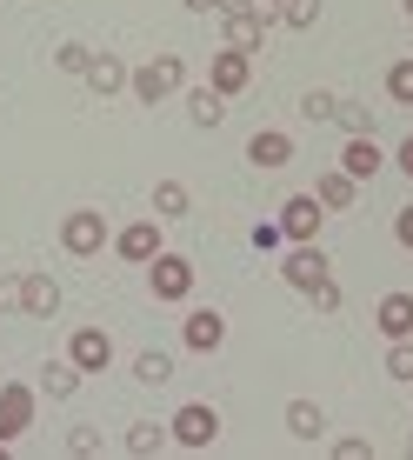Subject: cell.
<instances>
[{
	"label": "cell",
	"instance_id": "d6986e66",
	"mask_svg": "<svg viewBox=\"0 0 413 460\" xmlns=\"http://www.w3.org/2000/svg\"><path fill=\"white\" fill-rule=\"evenodd\" d=\"M87 87L101 93V101H107V93H120V87H127V60H120V54H93V67H87Z\"/></svg>",
	"mask_w": 413,
	"mask_h": 460
},
{
	"label": "cell",
	"instance_id": "5b68a950",
	"mask_svg": "<svg viewBox=\"0 0 413 460\" xmlns=\"http://www.w3.org/2000/svg\"><path fill=\"white\" fill-rule=\"evenodd\" d=\"M147 288H154V300H167V307H173V300H187V294H194V261H180V253H154V261H147Z\"/></svg>",
	"mask_w": 413,
	"mask_h": 460
},
{
	"label": "cell",
	"instance_id": "6da1fadb",
	"mask_svg": "<svg viewBox=\"0 0 413 460\" xmlns=\"http://www.w3.org/2000/svg\"><path fill=\"white\" fill-rule=\"evenodd\" d=\"M180 81H187V60H180V54H154L147 67L127 74V87H134L140 107H161L167 93H180Z\"/></svg>",
	"mask_w": 413,
	"mask_h": 460
},
{
	"label": "cell",
	"instance_id": "74e56055",
	"mask_svg": "<svg viewBox=\"0 0 413 460\" xmlns=\"http://www.w3.org/2000/svg\"><path fill=\"white\" fill-rule=\"evenodd\" d=\"M247 7H253V13H260V21H267V27H274V21H280V0H247Z\"/></svg>",
	"mask_w": 413,
	"mask_h": 460
},
{
	"label": "cell",
	"instance_id": "e575fe53",
	"mask_svg": "<svg viewBox=\"0 0 413 460\" xmlns=\"http://www.w3.org/2000/svg\"><path fill=\"white\" fill-rule=\"evenodd\" d=\"M21 307V274H0V314Z\"/></svg>",
	"mask_w": 413,
	"mask_h": 460
},
{
	"label": "cell",
	"instance_id": "ab89813d",
	"mask_svg": "<svg viewBox=\"0 0 413 460\" xmlns=\"http://www.w3.org/2000/svg\"><path fill=\"white\" fill-rule=\"evenodd\" d=\"M407 460H413V434H407Z\"/></svg>",
	"mask_w": 413,
	"mask_h": 460
},
{
	"label": "cell",
	"instance_id": "4316f807",
	"mask_svg": "<svg viewBox=\"0 0 413 460\" xmlns=\"http://www.w3.org/2000/svg\"><path fill=\"white\" fill-rule=\"evenodd\" d=\"M313 21H321V0H280V27H294V34H307Z\"/></svg>",
	"mask_w": 413,
	"mask_h": 460
},
{
	"label": "cell",
	"instance_id": "44dd1931",
	"mask_svg": "<svg viewBox=\"0 0 413 460\" xmlns=\"http://www.w3.org/2000/svg\"><path fill=\"white\" fill-rule=\"evenodd\" d=\"M187 114H194V127H220L227 120V93L220 87H194L187 93Z\"/></svg>",
	"mask_w": 413,
	"mask_h": 460
},
{
	"label": "cell",
	"instance_id": "603a6c76",
	"mask_svg": "<svg viewBox=\"0 0 413 460\" xmlns=\"http://www.w3.org/2000/svg\"><path fill=\"white\" fill-rule=\"evenodd\" d=\"M134 380H140V387H167V380H173V360L161 354V347H147V354H134Z\"/></svg>",
	"mask_w": 413,
	"mask_h": 460
},
{
	"label": "cell",
	"instance_id": "b9f144b4",
	"mask_svg": "<svg viewBox=\"0 0 413 460\" xmlns=\"http://www.w3.org/2000/svg\"><path fill=\"white\" fill-rule=\"evenodd\" d=\"M407 387H413V380H407Z\"/></svg>",
	"mask_w": 413,
	"mask_h": 460
},
{
	"label": "cell",
	"instance_id": "7c38bea8",
	"mask_svg": "<svg viewBox=\"0 0 413 460\" xmlns=\"http://www.w3.org/2000/svg\"><path fill=\"white\" fill-rule=\"evenodd\" d=\"M247 161H253V167H287V161H294V134H287V127H253Z\"/></svg>",
	"mask_w": 413,
	"mask_h": 460
},
{
	"label": "cell",
	"instance_id": "d4e9b609",
	"mask_svg": "<svg viewBox=\"0 0 413 460\" xmlns=\"http://www.w3.org/2000/svg\"><path fill=\"white\" fill-rule=\"evenodd\" d=\"M333 120H340L347 134H373V107L367 101H333Z\"/></svg>",
	"mask_w": 413,
	"mask_h": 460
},
{
	"label": "cell",
	"instance_id": "30bf717a",
	"mask_svg": "<svg viewBox=\"0 0 413 460\" xmlns=\"http://www.w3.org/2000/svg\"><path fill=\"white\" fill-rule=\"evenodd\" d=\"M180 341L194 347V354H220V347H227V321H220L214 307H194L180 321Z\"/></svg>",
	"mask_w": 413,
	"mask_h": 460
},
{
	"label": "cell",
	"instance_id": "ba28073f",
	"mask_svg": "<svg viewBox=\"0 0 413 460\" xmlns=\"http://www.w3.org/2000/svg\"><path fill=\"white\" fill-rule=\"evenodd\" d=\"M114 247H120V261H134V267H147L154 253H161V220H127V227L114 234Z\"/></svg>",
	"mask_w": 413,
	"mask_h": 460
},
{
	"label": "cell",
	"instance_id": "f1b7e54d",
	"mask_svg": "<svg viewBox=\"0 0 413 460\" xmlns=\"http://www.w3.org/2000/svg\"><path fill=\"white\" fill-rule=\"evenodd\" d=\"M333 101H340V93L307 87V93H300V120H333Z\"/></svg>",
	"mask_w": 413,
	"mask_h": 460
},
{
	"label": "cell",
	"instance_id": "8d00e7d4",
	"mask_svg": "<svg viewBox=\"0 0 413 460\" xmlns=\"http://www.w3.org/2000/svg\"><path fill=\"white\" fill-rule=\"evenodd\" d=\"M393 167H400V173H407V181H413V134L400 140V154H393Z\"/></svg>",
	"mask_w": 413,
	"mask_h": 460
},
{
	"label": "cell",
	"instance_id": "f546056e",
	"mask_svg": "<svg viewBox=\"0 0 413 460\" xmlns=\"http://www.w3.org/2000/svg\"><path fill=\"white\" fill-rule=\"evenodd\" d=\"M387 374L393 380H413V341H393L387 347Z\"/></svg>",
	"mask_w": 413,
	"mask_h": 460
},
{
	"label": "cell",
	"instance_id": "277c9868",
	"mask_svg": "<svg viewBox=\"0 0 413 460\" xmlns=\"http://www.w3.org/2000/svg\"><path fill=\"white\" fill-rule=\"evenodd\" d=\"M280 280H287V288H300V294H313L321 280H333V261L321 253V241H294L287 261H280Z\"/></svg>",
	"mask_w": 413,
	"mask_h": 460
},
{
	"label": "cell",
	"instance_id": "2e32d148",
	"mask_svg": "<svg viewBox=\"0 0 413 460\" xmlns=\"http://www.w3.org/2000/svg\"><path fill=\"white\" fill-rule=\"evenodd\" d=\"M60 307V288L47 274H21V314H34V321H47V314Z\"/></svg>",
	"mask_w": 413,
	"mask_h": 460
},
{
	"label": "cell",
	"instance_id": "cb8c5ba5",
	"mask_svg": "<svg viewBox=\"0 0 413 460\" xmlns=\"http://www.w3.org/2000/svg\"><path fill=\"white\" fill-rule=\"evenodd\" d=\"M180 214H187V187L161 181V187H154V220H180Z\"/></svg>",
	"mask_w": 413,
	"mask_h": 460
},
{
	"label": "cell",
	"instance_id": "8fae6325",
	"mask_svg": "<svg viewBox=\"0 0 413 460\" xmlns=\"http://www.w3.org/2000/svg\"><path fill=\"white\" fill-rule=\"evenodd\" d=\"M247 81H253V54H241V47H220V54H214V67H206V87L241 93Z\"/></svg>",
	"mask_w": 413,
	"mask_h": 460
},
{
	"label": "cell",
	"instance_id": "ffe728a7",
	"mask_svg": "<svg viewBox=\"0 0 413 460\" xmlns=\"http://www.w3.org/2000/svg\"><path fill=\"white\" fill-rule=\"evenodd\" d=\"M287 434H294V440H307V447H313V440L327 434V414H321L313 401H287Z\"/></svg>",
	"mask_w": 413,
	"mask_h": 460
},
{
	"label": "cell",
	"instance_id": "52a82bcc",
	"mask_svg": "<svg viewBox=\"0 0 413 460\" xmlns=\"http://www.w3.org/2000/svg\"><path fill=\"white\" fill-rule=\"evenodd\" d=\"M67 360H74L81 374H107V367H114V341H107V327H74Z\"/></svg>",
	"mask_w": 413,
	"mask_h": 460
},
{
	"label": "cell",
	"instance_id": "ac0fdd59",
	"mask_svg": "<svg viewBox=\"0 0 413 460\" xmlns=\"http://www.w3.org/2000/svg\"><path fill=\"white\" fill-rule=\"evenodd\" d=\"M40 394H47V401H67V394H81V367H74L67 354L47 360V367H40Z\"/></svg>",
	"mask_w": 413,
	"mask_h": 460
},
{
	"label": "cell",
	"instance_id": "d6a6232c",
	"mask_svg": "<svg viewBox=\"0 0 413 460\" xmlns=\"http://www.w3.org/2000/svg\"><path fill=\"white\" fill-rule=\"evenodd\" d=\"M67 454H101V434H93V427H74V434H67Z\"/></svg>",
	"mask_w": 413,
	"mask_h": 460
},
{
	"label": "cell",
	"instance_id": "e0dca14e",
	"mask_svg": "<svg viewBox=\"0 0 413 460\" xmlns=\"http://www.w3.org/2000/svg\"><path fill=\"white\" fill-rule=\"evenodd\" d=\"M260 40H267V21H260L253 7L227 13V47H241V54H260Z\"/></svg>",
	"mask_w": 413,
	"mask_h": 460
},
{
	"label": "cell",
	"instance_id": "8992f818",
	"mask_svg": "<svg viewBox=\"0 0 413 460\" xmlns=\"http://www.w3.org/2000/svg\"><path fill=\"white\" fill-rule=\"evenodd\" d=\"M34 401H40V387H27V380H7V387H0V440H21L27 427H34Z\"/></svg>",
	"mask_w": 413,
	"mask_h": 460
},
{
	"label": "cell",
	"instance_id": "1f68e13d",
	"mask_svg": "<svg viewBox=\"0 0 413 460\" xmlns=\"http://www.w3.org/2000/svg\"><path fill=\"white\" fill-rule=\"evenodd\" d=\"M313 314H340V280H321V288H313Z\"/></svg>",
	"mask_w": 413,
	"mask_h": 460
},
{
	"label": "cell",
	"instance_id": "4dcf8cb0",
	"mask_svg": "<svg viewBox=\"0 0 413 460\" xmlns=\"http://www.w3.org/2000/svg\"><path fill=\"white\" fill-rule=\"evenodd\" d=\"M333 460H373V440L354 434V440H333Z\"/></svg>",
	"mask_w": 413,
	"mask_h": 460
},
{
	"label": "cell",
	"instance_id": "7402d4cb",
	"mask_svg": "<svg viewBox=\"0 0 413 460\" xmlns=\"http://www.w3.org/2000/svg\"><path fill=\"white\" fill-rule=\"evenodd\" d=\"M167 427H154V420H140V427H127V454L134 460H147V454H167Z\"/></svg>",
	"mask_w": 413,
	"mask_h": 460
},
{
	"label": "cell",
	"instance_id": "9c48e42d",
	"mask_svg": "<svg viewBox=\"0 0 413 460\" xmlns=\"http://www.w3.org/2000/svg\"><path fill=\"white\" fill-rule=\"evenodd\" d=\"M321 220H327V208L313 194H294L287 208H280V234L287 241H321Z\"/></svg>",
	"mask_w": 413,
	"mask_h": 460
},
{
	"label": "cell",
	"instance_id": "836d02e7",
	"mask_svg": "<svg viewBox=\"0 0 413 460\" xmlns=\"http://www.w3.org/2000/svg\"><path fill=\"white\" fill-rule=\"evenodd\" d=\"M280 241H287V234H280V220H260V227H253V247H260V253H274Z\"/></svg>",
	"mask_w": 413,
	"mask_h": 460
},
{
	"label": "cell",
	"instance_id": "f35d334b",
	"mask_svg": "<svg viewBox=\"0 0 413 460\" xmlns=\"http://www.w3.org/2000/svg\"><path fill=\"white\" fill-rule=\"evenodd\" d=\"M247 0H206V13H241Z\"/></svg>",
	"mask_w": 413,
	"mask_h": 460
},
{
	"label": "cell",
	"instance_id": "60d3db41",
	"mask_svg": "<svg viewBox=\"0 0 413 460\" xmlns=\"http://www.w3.org/2000/svg\"><path fill=\"white\" fill-rule=\"evenodd\" d=\"M400 7H407V13H413V0H400Z\"/></svg>",
	"mask_w": 413,
	"mask_h": 460
},
{
	"label": "cell",
	"instance_id": "5bb4252c",
	"mask_svg": "<svg viewBox=\"0 0 413 460\" xmlns=\"http://www.w3.org/2000/svg\"><path fill=\"white\" fill-rule=\"evenodd\" d=\"M373 327H380L387 341H413V294H387V300L373 307Z\"/></svg>",
	"mask_w": 413,
	"mask_h": 460
},
{
	"label": "cell",
	"instance_id": "9a60e30c",
	"mask_svg": "<svg viewBox=\"0 0 413 460\" xmlns=\"http://www.w3.org/2000/svg\"><path fill=\"white\" fill-rule=\"evenodd\" d=\"M313 200H321L327 214H347V208L360 200V181H347V173L333 167V173H321V181H313Z\"/></svg>",
	"mask_w": 413,
	"mask_h": 460
},
{
	"label": "cell",
	"instance_id": "83f0119b",
	"mask_svg": "<svg viewBox=\"0 0 413 460\" xmlns=\"http://www.w3.org/2000/svg\"><path fill=\"white\" fill-rule=\"evenodd\" d=\"M387 101L413 107V60H393V67H387Z\"/></svg>",
	"mask_w": 413,
	"mask_h": 460
},
{
	"label": "cell",
	"instance_id": "484cf974",
	"mask_svg": "<svg viewBox=\"0 0 413 460\" xmlns=\"http://www.w3.org/2000/svg\"><path fill=\"white\" fill-rule=\"evenodd\" d=\"M54 67H60V74H81V81H87L93 47H81V40H60V47H54Z\"/></svg>",
	"mask_w": 413,
	"mask_h": 460
},
{
	"label": "cell",
	"instance_id": "d590c367",
	"mask_svg": "<svg viewBox=\"0 0 413 460\" xmlns=\"http://www.w3.org/2000/svg\"><path fill=\"white\" fill-rule=\"evenodd\" d=\"M393 241H400V247L413 253V208H400V214H393Z\"/></svg>",
	"mask_w": 413,
	"mask_h": 460
},
{
	"label": "cell",
	"instance_id": "7a4b0ae2",
	"mask_svg": "<svg viewBox=\"0 0 413 460\" xmlns=\"http://www.w3.org/2000/svg\"><path fill=\"white\" fill-rule=\"evenodd\" d=\"M107 241H114V227H107V214L101 208H74L67 220H60V247L74 253V261H93Z\"/></svg>",
	"mask_w": 413,
	"mask_h": 460
},
{
	"label": "cell",
	"instance_id": "3957f363",
	"mask_svg": "<svg viewBox=\"0 0 413 460\" xmlns=\"http://www.w3.org/2000/svg\"><path fill=\"white\" fill-rule=\"evenodd\" d=\"M167 434H173V447H194V454H206L220 440V407L214 401H187L180 414L167 420Z\"/></svg>",
	"mask_w": 413,
	"mask_h": 460
},
{
	"label": "cell",
	"instance_id": "4fadbf2b",
	"mask_svg": "<svg viewBox=\"0 0 413 460\" xmlns=\"http://www.w3.org/2000/svg\"><path fill=\"white\" fill-rule=\"evenodd\" d=\"M340 173H347V181H373V173H380V147H373V134H347V147H340Z\"/></svg>",
	"mask_w": 413,
	"mask_h": 460
}]
</instances>
